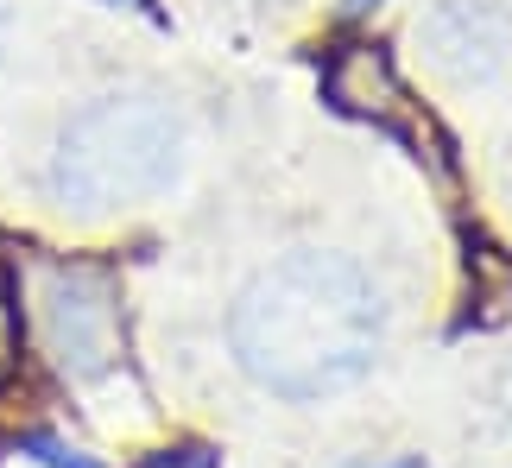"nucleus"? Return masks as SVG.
Segmentation results:
<instances>
[{
  "label": "nucleus",
  "instance_id": "nucleus-4",
  "mask_svg": "<svg viewBox=\"0 0 512 468\" xmlns=\"http://www.w3.org/2000/svg\"><path fill=\"white\" fill-rule=\"evenodd\" d=\"M26 456H38L45 468H95L89 456H76V450H64L57 437H26Z\"/></svg>",
  "mask_w": 512,
  "mask_h": 468
},
{
  "label": "nucleus",
  "instance_id": "nucleus-3",
  "mask_svg": "<svg viewBox=\"0 0 512 468\" xmlns=\"http://www.w3.org/2000/svg\"><path fill=\"white\" fill-rule=\"evenodd\" d=\"M51 355L70 374H95L114 355V298L89 272H64L51 285Z\"/></svg>",
  "mask_w": 512,
  "mask_h": 468
},
{
  "label": "nucleus",
  "instance_id": "nucleus-1",
  "mask_svg": "<svg viewBox=\"0 0 512 468\" xmlns=\"http://www.w3.org/2000/svg\"><path fill=\"white\" fill-rule=\"evenodd\" d=\"M386 304L354 260L298 247L260 266L228 310L234 361L279 399H329L380 355Z\"/></svg>",
  "mask_w": 512,
  "mask_h": 468
},
{
  "label": "nucleus",
  "instance_id": "nucleus-2",
  "mask_svg": "<svg viewBox=\"0 0 512 468\" xmlns=\"http://www.w3.org/2000/svg\"><path fill=\"white\" fill-rule=\"evenodd\" d=\"M177 165H184V121L171 102L102 95L57 133L51 190L83 216H114V209H140L159 190H171Z\"/></svg>",
  "mask_w": 512,
  "mask_h": 468
},
{
  "label": "nucleus",
  "instance_id": "nucleus-7",
  "mask_svg": "<svg viewBox=\"0 0 512 468\" xmlns=\"http://www.w3.org/2000/svg\"><path fill=\"white\" fill-rule=\"evenodd\" d=\"M354 7H373V0H354Z\"/></svg>",
  "mask_w": 512,
  "mask_h": 468
},
{
  "label": "nucleus",
  "instance_id": "nucleus-5",
  "mask_svg": "<svg viewBox=\"0 0 512 468\" xmlns=\"http://www.w3.org/2000/svg\"><path fill=\"white\" fill-rule=\"evenodd\" d=\"M146 468H215L209 450H177V456H159V462H146Z\"/></svg>",
  "mask_w": 512,
  "mask_h": 468
},
{
  "label": "nucleus",
  "instance_id": "nucleus-6",
  "mask_svg": "<svg viewBox=\"0 0 512 468\" xmlns=\"http://www.w3.org/2000/svg\"><path fill=\"white\" fill-rule=\"evenodd\" d=\"M348 468H424V462H348Z\"/></svg>",
  "mask_w": 512,
  "mask_h": 468
}]
</instances>
